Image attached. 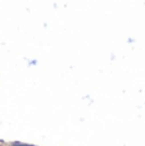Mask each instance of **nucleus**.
<instances>
[{
	"mask_svg": "<svg viewBox=\"0 0 145 146\" xmlns=\"http://www.w3.org/2000/svg\"><path fill=\"white\" fill-rule=\"evenodd\" d=\"M0 146H1V145H0Z\"/></svg>",
	"mask_w": 145,
	"mask_h": 146,
	"instance_id": "1",
	"label": "nucleus"
}]
</instances>
